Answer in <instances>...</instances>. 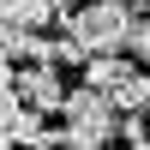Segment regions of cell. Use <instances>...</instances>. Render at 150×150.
<instances>
[{
    "label": "cell",
    "mask_w": 150,
    "mask_h": 150,
    "mask_svg": "<svg viewBox=\"0 0 150 150\" xmlns=\"http://www.w3.org/2000/svg\"><path fill=\"white\" fill-rule=\"evenodd\" d=\"M144 114H150V108H144Z\"/></svg>",
    "instance_id": "cell-8"
},
{
    "label": "cell",
    "mask_w": 150,
    "mask_h": 150,
    "mask_svg": "<svg viewBox=\"0 0 150 150\" xmlns=\"http://www.w3.org/2000/svg\"><path fill=\"white\" fill-rule=\"evenodd\" d=\"M60 120H66V150H102L120 138V102L102 90V84H84V90L66 96V108H60Z\"/></svg>",
    "instance_id": "cell-1"
},
{
    "label": "cell",
    "mask_w": 150,
    "mask_h": 150,
    "mask_svg": "<svg viewBox=\"0 0 150 150\" xmlns=\"http://www.w3.org/2000/svg\"><path fill=\"white\" fill-rule=\"evenodd\" d=\"M60 0H0V24H24V30H48Z\"/></svg>",
    "instance_id": "cell-5"
},
{
    "label": "cell",
    "mask_w": 150,
    "mask_h": 150,
    "mask_svg": "<svg viewBox=\"0 0 150 150\" xmlns=\"http://www.w3.org/2000/svg\"><path fill=\"white\" fill-rule=\"evenodd\" d=\"M0 138L6 150H66V132H54L48 114L30 108L18 90H6V102H0Z\"/></svg>",
    "instance_id": "cell-3"
},
{
    "label": "cell",
    "mask_w": 150,
    "mask_h": 150,
    "mask_svg": "<svg viewBox=\"0 0 150 150\" xmlns=\"http://www.w3.org/2000/svg\"><path fill=\"white\" fill-rule=\"evenodd\" d=\"M60 6H78V0H60Z\"/></svg>",
    "instance_id": "cell-7"
},
{
    "label": "cell",
    "mask_w": 150,
    "mask_h": 150,
    "mask_svg": "<svg viewBox=\"0 0 150 150\" xmlns=\"http://www.w3.org/2000/svg\"><path fill=\"white\" fill-rule=\"evenodd\" d=\"M66 30L84 42V60L90 54H120L132 48V0H78V12H66Z\"/></svg>",
    "instance_id": "cell-2"
},
{
    "label": "cell",
    "mask_w": 150,
    "mask_h": 150,
    "mask_svg": "<svg viewBox=\"0 0 150 150\" xmlns=\"http://www.w3.org/2000/svg\"><path fill=\"white\" fill-rule=\"evenodd\" d=\"M6 90H18L30 108L42 114H60L66 108V84H60V60H30V66H6Z\"/></svg>",
    "instance_id": "cell-4"
},
{
    "label": "cell",
    "mask_w": 150,
    "mask_h": 150,
    "mask_svg": "<svg viewBox=\"0 0 150 150\" xmlns=\"http://www.w3.org/2000/svg\"><path fill=\"white\" fill-rule=\"evenodd\" d=\"M132 54H138V60H144V66H150V18L138 24V30H132Z\"/></svg>",
    "instance_id": "cell-6"
}]
</instances>
